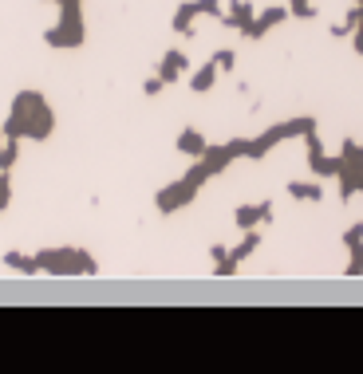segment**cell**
<instances>
[{
	"label": "cell",
	"instance_id": "cell-1",
	"mask_svg": "<svg viewBox=\"0 0 363 374\" xmlns=\"http://www.w3.org/2000/svg\"><path fill=\"white\" fill-rule=\"evenodd\" d=\"M202 146H205V142L198 138V134H182V150H194V154H198Z\"/></svg>",
	"mask_w": 363,
	"mask_h": 374
},
{
	"label": "cell",
	"instance_id": "cell-2",
	"mask_svg": "<svg viewBox=\"0 0 363 374\" xmlns=\"http://www.w3.org/2000/svg\"><path fill=\"white\" fill-rule=\"evenodd\" d=\"M209 83H213V71H209V67H205L202 75L194 79V87H198V91H202V87H209Z\"/></svg>",
	"mask_w": 363,
	"mask_h": 374
},
{
	"label": "cell",
	"instance_id": "cell-3",
	"mask_svg": "<svg viewBox=\"0 0 363 374\" xmlns=\"http://www.w3.org/2000/svg\"><path fill=\"white\" fill-rule=\"evenodd\" d=\"M355 51H360V55H363V28L355 32Z\"/></svg>",
	"mask_w": 363,
	"mask_h": 374
},
{
	"label": "cell",
	"instance_id": "cell-4",
	"mask_svg": "<svg viewBox=\"0 0 363 374\" xmlns=\"http://www.w3.org/2000/svg\"><path fill=\"white\" fill-rule=\"evenodd\" d=\"M360 4H363V0H360Z\"/></svg>",
	"mask_w": 363,
	"mask_h": 374
}]
</instances>
